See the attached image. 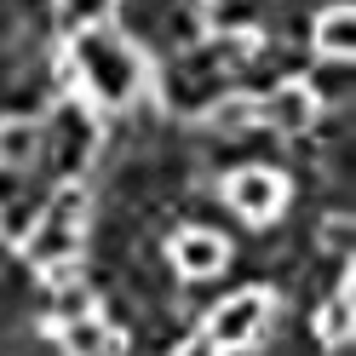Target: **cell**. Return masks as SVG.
I'll use <instances>...</instances> for the list:
<instances>
[{"mask_svg":"<svg viewBox=\"0 0 356 356\" xmlns=\"http://www.w3.org/2000/svg\"><path fill=\"white\" fill-rule=\"evenodd\" d=\"M70 70L98 109H127L144 92V58L127 35H115V24H86L70 40Z\"/></svg>","mask_w":356,"mask_h":356,"instance_id":"1","label":"cell"},{"mask_svg":"<svg viewBox=\"0 0 356 356\" xmlns=\"http://www.w3.org/2000/svg\"><path fill=\"white\" fill-rule=\"evenodd\" d=\"M81 248V195H58V202L35 218V230L24 236V253L35 264H47V270H63L70 264V253Z\"/></svg>","mask_w":356,"mask_h":356,"instance_id":"2","label":"cell"},{"mask_svg":"<svg viewBox=\"0 0 356 356\" xmlns=\"http://www.w3.org/2000/svg\"><path fill=\"white\" fill-rule=\"evenodd\" d=\"M264 322H270V299L264 293H236L207 316V339L218 350H236V345H253L264 333Z\"/></svg>","mask_w":356,"mask_h":356,"instance_id":"3","label":"cell"},{"mask_svg":"<svg viewBox=\"0 0 356 356\" xmlns=\"http://www.w3.org/2000/svg\"><path fill=\"white\" fill-rule=\"evenodd\" d=\"M225 195H230V207L241 218L270 225V218L282 213V202H287V184H282V172H270V167H241V172H230Z\"/></svg>","mask_w":356,"mask_h":356,"instance_id":"4","label":"cell"},{"mask_svg":"<svg viewBox=\"0 0 356 356\" xmlns=\"http://www.w3.org/2000/svg\"><path fill=\"white\" fill-rule=\"evenodd\" d=\"M92 138H98V127H92V115H86V104L70 98V104H58V109H52V121H47V127H40V155L52 149L58 161H70V167H75L81 155L92 149Z\"/></svg>","mask_w":356,"mask_h":356,"instance_id":"5","label":"cell"},{"mask_svg":"<svg viewBox=\"0 0 356 356\" xmlns=\"http://www.w3.org/2000/svg\"><path fill=\"white\" fill-rule=\"evenodd\" d=\"M225 259H230V248H225V236H218V230L190 225V230L172 236V264H178V276H184V282L218 276V270H225Z\"/></svg>","mask_w":356,"mask_h":356,"instance_id":"6","label":"cell"},{"mask_svg":"<svg viewBox=\"0 0 356 356\" xmlns=\"http://www.w3.org/2000/svg\"><path fill=\"white\" fill-rule=\"evenodd\" d=\"M259 121L287 132V138H299V132L316 121V98H310L305 81H282V86H270V92L259 98Z\"/></svg>","mask_w":356,"mask_h":356,"instance_id":"7","label":"cell"},{"mask_svg":"<svg viewBox=\"0 0 356 356\" xmlns=\"http://www.w3.org/2000/svg\"><path fill=\"white\" fill-rule=\"evenodd\" d=\"M253 121H259V98L253 92H230V98H218L207 109V132L225 138V144H236L241 132H253Z\"/></svg>","mask_w":356,"mask_h":356,"instance_id":"8","label":"cell"},{"mask_svg":"<svg viewBox=\"0 0 356 356\" xmlns=\"http://www.w3.org/2000/svg\"><path fill=\"white\" fill-rule=\"evenodd\" d=\"M350 40H356V12L350 6H327L310 29V47L322 58H350Z\"/></svg>","mask_w":356,"mask_h":356,"instance_id":"9","label":"cell"},{"mask_svg":"<svg viewBox=\"0 0 356 356\" xmlns=\"http://www.w3.org/2000/svg\"><path fill=\"white\" fill-rule=\"evenodd\" d=\"M40 161V121H0V167H35Z\"/></svg>","mask_w":356,"mask_h":356,"instance_id":"10","label":"cell"},{"mask_svg":"<svg viewBox=\"0 0 356 356\" xmlns=\"http://www.w3.org/2000/svg\"><path fill=\"white\" fill-rule=\"evenodd\" d=\"M63 350L70 356H115V333H109V322H98L92 310H86V316L63 322Z\"/></svg>","mask_w":356,"mask_h":356,"instance_id":"11","label":"cell"},{"mask_svg":"<svg viewBox=\"0 0 356 356\" xmlns=\"http://www.w3.org/2000/svg\"><path fill=\"white\" fill-rule=\"evenodd\" d=\"M86 310H92V293H86L81 282H75V287L63 282V287H58V316L70 322V316H86Z\"/></svg>","mask_w":356,"mask_h":356,"instance_id":"12","label":"cell"},{"mask_svg":"<svg viewBox=\"0 0 356 356\" xmlns=\"http://www.w3.org/2000/svg\"><path fill=\"white\" fill-rule=\"evenodd\" d=\"M178 356H218V345H213V339H190Z\"/></svg>","mask_w":356,"mask_h":356,"instance_id":"13","label":"cell"}]
</instances>
